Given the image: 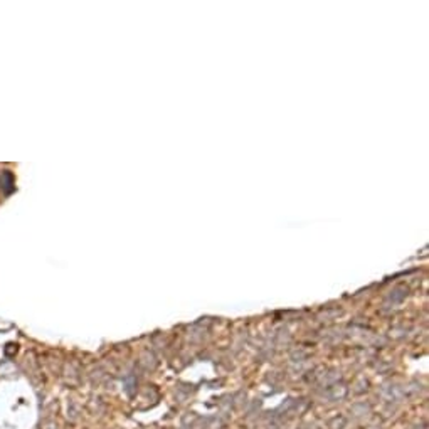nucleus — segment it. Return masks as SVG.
<instances>
[{
  "instance_id": "f257e3e1",
  "label": "nucleus",
  "mask_w": 429,
  "mask_h": 429,
  "mask_svg": "<svg viewBox=\"0 0 429 429\" xmlns=\"http://www.w3.org/2000/svg\"><path fill=\"white\" fill-rule=\"evenodd\" d=\"M10 326H12L10 324H4V322H2V324H0V332H2V330H8Z\"/></svg>"
},
{
  "instance_id": "f03ea898",
  "label": "nucleus",
  "mask_w": 429,
  "mask_h": 429,
  "mask_svg": "<svg viewBox=\"0 0 429 429\" xmlns=\"http://www.w3.org/2000/svg\"><path fill=\"white\" fill-rule=\"evenodd\" d=\"M42 429H56V428H54V424H44Z\"/></svg>"
}]
</instances>
